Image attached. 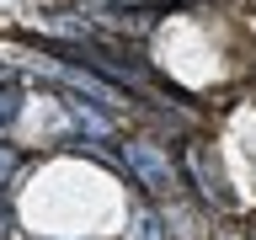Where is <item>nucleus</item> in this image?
<instances>
[{
	"label": "nucleus",
	"instance_id": "20e7f679",
	"mask_svg": "<svg viewBox=\"0 0 256 240\" xmlns=\"http://www.w3.org/2000/svg\"><path fill=\"white\" fill-rule=\"evenodd\" d=\"M70 112H75V123H86L91 134H107V118H96V112L86 107V102H70Z\"/></svg>",
	"mask_w": 256,
	"mask_h": 240
},
{
	"label": "nucleus",
	"instance_id": "f257e3e1",
	"mask_svg": "<svg viewBox=\"0 0 256 240\" xmlns=\"http://www.w3.org/2000/svg\"><path fill=\"white\" fill-rule=\"evenodd\" d=\"M123 155H128L134 176H139V182H144L150 192H171V187H176V171H171V160L160 155L155 144H128Z\"/></svg>",
	"mask_w": 256,
	"mask_h": 240
},
{
	"label": "nucleus",
	"instance_id": "39448f33",
	"mask_svg": "<svg viewBox=\"0 0 256 240\" xmlns=\"http://www.w3.org/2000/svg\"><path fill=\"white\" fill-rule=\"evenodd\" d=\"M11 171H16V155H11V150H0V182H6Z\"/></svg>",
	"mask_w": 256,
	"mask_h": 240
},
{
	"label": "nucleus",
	"instance_id": "7ed1b4c3",
	"mask_svg": "<svg viewBox=\"0 0 256 240\" xmlns=\"http://www.w3.org/2000/svg\"><path fill=\"white\" fill-rule=\"evenodd\" d=\"M16 118H22V91H16V86H6V91H0V134H6Z\"/></svg>",
	"mask_w": 256,
	"mask_h": 240
},
{
	"label": "nucleus",
	"instance_id": "f03ea898",
	"mask_svg": "<svg viewBox=\"0 0 256 240\" xmlns=\"http://www.w3.org/2000/svg\"><path fill=\"white\" fill-rule=\"evenodd\" d=\"M192 171H198V182H203V198H208V203H224V192H219V176L208 171V155H203V150H192Z\"/></svg>",
	"mask_w": 256,
	"mask_h": 240
},
{
	"label": "nucleus",
	"instance_id": "423d86ee",
	"mask_svg": "<svg viewBox=\"0 0 256 240\" xmlns=\"http://www.w3.org/2000/svg\"><path fill=\"white\" fill-rule=\"evenodd\" d=\"M139 240H155V219L150 214H139Z\"/></svg>",
	"mask_w": 256,
	"mask_h": 240
}]
</instances>
